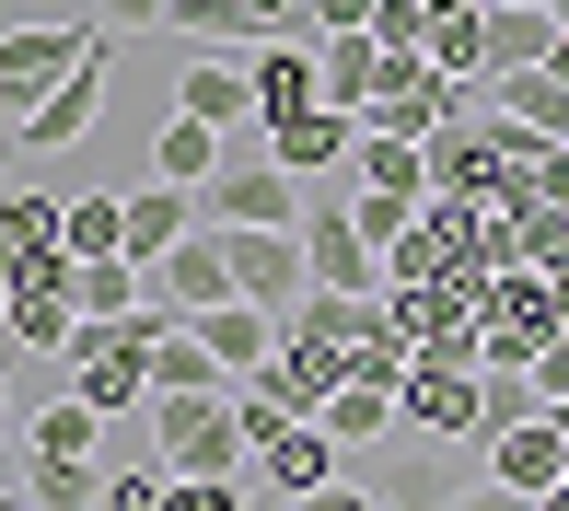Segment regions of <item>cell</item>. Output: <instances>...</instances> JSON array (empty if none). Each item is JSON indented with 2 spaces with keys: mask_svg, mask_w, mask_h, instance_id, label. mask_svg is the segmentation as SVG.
<instances>
[{
  "mask_svg": "<svg viewBox=\"0 0 569 511\" xmlns=\"http://www.w3.org/2000/svg\"><path fill=\"white\" fill-rule=\"evenodd\" d=\"M140 430H151V465H163V477H232V465H244L232 383H210V395H151Z\"/></svg>",
  "mask_w": 569,
  "mask_h": 511,
  "instance_id": "6da1fadb",
  "label": "cell"
},
{
  "mask_svg": "<svg viewBox=\"0 0 569 511\" xmlns=\"http://www.w3.org/2000/svg\"><path fill=\"white\" fill-rule=\"evenodd\" d=\"M93 47H106V23H12V36H0V128H23Z\"/></svg>",
  "mask_w": 569,
  "mask_h": 511,
  "instance_id": "7a4b0ae2",
  "label": "cell"
},
{
  "mask_svg": "<svg viewBox=\"0 0 569 511\" xmlns=\"http://www.w3.org/2000/svg\"><path fill=\"white\" fill-rule=\"evenodd\" d=\"M302 255H315V291H360V302H383V244L360 233L349 187H315V198H302Z\"/></svg>",
  "mask_w": 569,
  "mask_h": 511,
  "instance_id": "3957f363",
  "label": "cell"
},
{
  "mask_svg": "<svg viewBox=\"0 0 569 511\" xmlns=\"http://www.w3.org/2000/svg\"><path fill=\"white\" fill-rule=\"evenodd\" d=\"M302 174H279V163H221L210 187H198V221L210 233H302Z\"/></svg>",
  "mask_w": 569,
  "mask_h": 511,
  "instance_id": "277c9868",
  "label": "cell"
},
{
  "mask_svg": "<svg viewBox=\"0 0 569 511\" xmlns=\"http://www.w3.org/2000/svg\"><path fill=\"white\" fill-rule=\"evenodd\" d=\"M477 361H442V349H419L396 383V407H407V430H430V442H477Z\"/></svg>",
  "mask_w": 569,
  "mask_h": 511,
  "instance_id": "5b68a950",
  "label": "cell"
},
{
  "mask_svg": "<svg viewBox=\"0 0 569 511\" xmlns=\"http://www.w3.org/2000/svg\"><path fill=\"white\" fill-rule=\"evenodd\" d=\"M59 210L70 198H0V268H12V291H70Z\"/></svg>",
  "mask_w": 569,
  "mask_h": 511,
  "instance_id": "8992f818",
  "label": "cell"
},
{
  "mask_svg": "<svg viewBox=\"0 0 569 511\" xmlns=\"http://www.w3.org/2000/svg\"><path fill=\"white\" fill-rule=\"evenodd\" d=\"M360 128H372V140H442V128H453V82H442L430 59H396V70H383V93L360 106Z\"/></svg>",
  "mask_w": 569,
  "mask_h": 511,
  "instance_id": "52a82bcc",
  "label": "cell"
},
{
  "mask_svg": "<svg viewBox=\"0 0 569 511\" xmlns=\"http://www.w3.org/2000/svg\"><path fill=\"white\" fill-rule=\"evenodd\" d=\"M151 302H163V314H210V302H232V244L210 233V221H198L174 255H151Z\"/></svg>",
  "mask_w": 569,
  "mask_h": 511,
  "instance_id": "ba28073f",
  "label": "cell"
},
{
  "mask_svg": "<svg viewBox=\"0 0 569 511\" xmlns=\"http://www.w3.org/2000/svg\"><path fill=\"white\" fill-rule=\"evenodd\" d=\"M268 163H279V174H302V187H338V174L360 163V117H338V106H315V117L268 128Z\"/></svg>",
  "mask_w": 569,
  "mask_h": 511,
  "instance_id": "9c48e42d",
  "label": "cell"
},
{
  "mask_svg": "<svg viewBox=\"0 0 569 511\" xmlns=\"http://www.w3.org/2000/svg\"><path fill=\"white\" fill-rule=\"evenodd\" d=\"M315 106H326L315 36H268V47H256V128H291V117H315Z\"/></svg>",
  "mask_w": 569,
  "mask_h": 511,
  "instance_id": "30bf717a",
  "label": "cell"
},
{
  "mask_svg": "<svg viewBox=\"0 0 569 511\" xmlns=\"http://www.w3.org/2000/svg\"><path fill=\"white\" fill-rule=\"evenodd\" d=\"M187 325L221 349V372H232V383H256V372L279 361V338H291V314H268V302H210V314H187Z\"/></svg>",
  "mask_w": 569,
  "mask_h": 511,
  "instance_id": "8fae6325",
  "label": "cell"
},
{
  "mask_svg": "<svg viewBox=\"0 0 569 511\" xmlns=\"http://www.w3.org/2000/svg\"><path fill=\"white\" fill-rule=\"evenodd\" d=\"M488 477H500V489H523V500H547L558 477H569V419L547 407V419L500 430V442H488Z\"/></svg>",
  "mask_w": 569,
  "mask_h": 511,
  "instance_id": "7c38bea8",
  "label": "cell"
},
{
  "mask_svg": "<svg viewBox=\"0 0 569 511\" xmlns=\"http://www.w3.org/2000/svg\"><path fill=\"white\" fill-rule=\"evenodd\" d=\"M174 117H198V128H244L256 117V59H187L174 70Z\"/></svg>",
  "mask_w": 569,
  "mask_h": 511,
  "instance_id": "4fadbf2b",
  "label": "cell"
},
{
  "mask_svg": "<svg viewBox=\"0 0 569 511\" xmlns=\"http://www.w3.org/2000/svg\"><path fill=\"white\" fill-rule=\"evenodd\" d=\"M93 117H106V47H93V59H82V70H70V82H59V93H47V106H36V117H23V128H12V140H23V151H36V163H47V151H70V140H82V128H93Z\"/></svg>",
  "mask_w": 569,
  "mask_h": 511,
  "instance_id": "5bb4252c",
  "label": "cell"
},
{
  "mask_svg": "<svg viewBox=\"0 0 569 511\" xmlns=\"http://www.w3.org/2000/svg\"><path fill=\"white\" fill-rule=\"evenodd\" d=\"M338 453H349V442H326V419H291V430H279L268 453H256V477H268V489L302 511L315 489H338Z\"/></svg>",
  "mask_w": 569,
  "mask_h": 511,
  "instance_id": "9a60e30c",
  "label": "cell"
},
{
  "mask_svg": "<svg viewBox=\"0 0 569 511\" xmlns=\"http://www.w3.org/2000/svg\"><path fill=\"white\" fill-rule=\"evenodd\" d=\"M488 117L535 128V140H569V70H488Z\"/></svg>",
  "mask_w": 569,
  "mask_h": 511,
  "instance_id": "2e32d148",
  "label": "cell"
},
{
  "mask_svg": "<svg viewBox=\"0 0 569 511\" xmlns=\"http://www.w3.org/2000/svg\"><path fill=\"white\" fill-rule=\"evenodd\" d=\"M383 70H396V59H383L372 36H315V82H326V106H338V117L372 106V93H383Z\"/></svg>",
  "mask_w": 569,
  "mask_h": 511,
  "instance_id": "e0dca14e",
  "label": "cell"
},
{
  "mask_svg": "<svg viewBox=\"0 0 569 511\" xmlns=\"http://www.w3.org/2000/svg\"><path fill=\"white\" fill-rule=\"evenodd\" d=\"M187 233H198V198H187V187H163V174L128 187V255H140V268H151V255H174Z\"/></svg>",
  "mask_w": 569,
  "mask_h": 511,
  "instance_id": "ac0fdd59",
  "label": "cell"
},
{
  "mask_svg": "<svg viewBox=\"0 0 569 511\" xmlns=\"http://www.w3.org/2000/svg\"><path fill=\"white\" fill-rule=\"evenodd\" d=\"M360 187L372 198H407V210H430V140H372V128H360Z\"/></svg>",
  "mask_w": 569,
  "mask_h": 511,
  "instance_id": "d6986e66",
  "label": "cell"
},
{
  "mask_svg": "<svg viewBox=\"0 0 569 511\" xmlns=\"http://www.w3.org/2000/svg\"><path fill=\"white\" fill-rule=\"evenodd\" d=\"M383 430H407L396 383H383V372H349L338 395H326V442H383Z\"/></svg>",
  "mask_w": 569,
  "mask_h": 511,
  "instance_id": "ffe728a7",
  "label": "cell"
},
{
  "mask_svg": "<svg viewBox=\"0 0 569 511\" xmlns=\"http://www.w3.org/2000/svg\"><path fill=\"white\" fill-rule=\"evenodd\" d=\"M59 244H70V268H93V255H128V187L70 198V210H59Z\"/></svg>",
  "mask_w": 569,
  "mask_h": 511,
  "instance_id": "44dd1931",
  "label": "cell"
},
{
  "mask_svg": "<svg viewBox=\"0 0 569 511\" xmlns=\"http://www.w3.org/2000/svg\"><path fill=\"white\" fill-rule=\"evenodd\" d=\"M23 500L36 511H93L106 500V465L93 453H23Z\"/></svg>",
  "mask_w": 569,
  "mask_h": 511,
  "instance_id": "7402d4cb",
  "label": "cell"
},
{
  "mask_svg": "<svg viewBox=\"0 0 569 511\" xmlns=\"http://www.w3.org/2000/svg\"><path fill=\"white\" fill-rule=\"evenodd\" d=\"M221 163H232V151H221V128H198V117H174L163 140H151V174H163V187H187V198L210 187Z\"/></svg>",
  "mask_w": 569,
  "mask_h": 511,
  "instance_id": "603a6c76",
  "label": "cell"
},
{
  "mask_svg": "<svg viewBox=\"0 0 569 511\" xmlns=\"http://www.w3.org/2000/svg\"><path fill=\"white\" fill-rule=\"evenodd\" d=\"M140 255H93V268H70V302H82V325H117V314H140Z\"/></svg>",
  "mask_w": 569,
  "mask_h": 511,
  "instance_id": "cb8c5ba5",
  "label": "cell"
},
{
  "mask_svg": "<svg viewBox=\"0 0 569 511\" xmlns=\"http://www.w3.org/2000/svg\"><path fill=\"white\" fill-rule=\"evenodd\" d=\"M70 338H82V302H70V291H12V349L70 361Z\"/></svg>",
  "mask_w": 569,
  "mask_h": 511,
  "instance_id": "d4e9b609",
  "label": "cell"
},
{
  "mask_svg": "<svg viewBox=\"0 0 569 511\" xmlns=\"http://www.w3.org/2000/svg\"><path fill=\"white\" fill-rule=\"evenodd\" d=\"M210 383H232L221 349L198 338V325H163V349H151V395H210Z\"/></svg>",
  "mask_w": 569,
  "mask_h": 511,
  "instance_id": "484cf974",
  "label": "cell"
},
{
  "mask_svg": "<svg viewBox=\"0 0 569 511\" xmlns=\"http://www.w3.org/2000/svg\"><path fill=\"white\" fill-rule=\"evenodd\" d=\"M430 70H442L453 93H465V82H488V0H477V12H442V23H430Z\"/></svg>",
  "mask_w": 569,
  "mask_h": 511,
  "instance_id": "4316f807",
  "label": "cell"
},
{
  "mask_svg": "<svg viewBox=\"0 0 569 511\" xmlns=\"http://www.w3.org/2000/svg\"><path fill=\"white\" fill-rule=\"evenodd\" d=\"M523 419H547V395H535V372L488 361V383H477V442H500V430H523Z\"/></svg>",
  "mask_w": 569,
  "mask_h": 511,
  "instance_id": "83f0119b",
  "label": "cell"
},
{
  "mask_svg": "<svg viewBox=\"0 0 569 511\" xmlns=\"http://www.w3.org/2000/svg\"><path fill=\"white\" fill-rule=\"evenodd\" d=\"M23 453H106V419H93L82 395H47L36 430H23Z\"/></svg>",
  "mask_w": 569,
  "mask_h": 511,
  "instance_id": "f1b7e54d",
  "label": "cell"
},
{
  "mask_svg": "<svg viewBox=\"0 0 569 511\" xmlns=\"http://www.w3.org/2000/svg\"><path fill=\"white\" fill-rule=\"evenodd\" d=\"M558 12H488V70H547Z\"/></svg>",
  "mask_w": 569,
  "mask_h": 511,
  "instance_id": "f546056e",
  "label": "cell"
},
{
  "mask_svg": "<svg viewBox=\"0 0 569 511\" xmlns=\"http://www.w3.org/2000/svg\"><path fill=\"white\" fill-rule=\"evenodd\" d=\"M430 23H442L430 0H383V12H372V47H383V59H430Z\"/></svg>",
  "mask_w": 569,
  "mask_h": 511,
  "instance_id": "4dcf8cb0",
  "label": "cell"
},
{
  "mask_svg": "<svg viewBox=\"0 0 569 511\" xmlns=\"http://www.w3.org/2000/svg\"><path fill=\"white\" fill-rule=\"evenodd\" d=\"M349 210H360V233H372L383 255H396V244H407V221H419L407 198H372V187H349Z\"/></svg>",
  "mask_w": 569,
  "mask_h": 511,
  "instance_id": "1f68e13d",
  "label": "cell"
},
{
  "mask_svg": "<svg viewBox=\"0 0 569 511\" xmlns=\"http://www.w3.org/2000/svg\"><path fill=\"white\" fill-rule=\"evenodd\" d=\"M163 511H244L232 477H163Z\"/></svg>",
  "mask_w": 569,
  "mask_h": 511,
  "instance_id": "d6a6232c",
  "label": "cell"
},
{
  "mask_svg": "<svg viewBox=\"0 0 569 511\" xmlns=\"http://www.w3.org/2000/svg\"><path fill=\"white\" fill-rule=\"evenodd\" d=\"M93 511H163V465H117V477H106V500H93Z\"/></svg>",
  "mask_w": 569,
  "mask_h": 511,
  "instance_id": "836d02e7",
  "label": "cell"
},
{
  "mask_svg": "<svg viewBox=\"0 0 569 511\" xmlns=\"http://www.w3.org/2000/svg\"><path fill=\"white\" fill-rule=\"evenodd\" d=\"M372 12H383V0H315V23H302V36H372Z\"/></svg>",
  "mask_w": 569,
  "mask_h": 511,
  "instance_id": "e575fe53",
  "label": "cell"
},
{
  "mask_svg": "<svg viewBox=\"0 0 569 511\" xmlns=\"http://www.w3.org/2000/svg\"><path fill=\"white\" fill-rule=\"evenodd\" d=\"M535 395H547V407H569V338H547V349H535Z\"/></svg>",
  "mask_w": 569,
  "mask_h": 511,
  "instance_id": "d590c367",
  "label": "cell"
},
{
  "mask_svg": "<svg viewBox=\"0 0 569 511\" xmlns=\"http://www.w3.org/2000/svg\"><path fill=\"white\" fill-rule=\"evenodd\" d=\"M256 12V36H302V23H315V0H244Z\"/></svg>",
  "mask_w": 569,
  "mask_h": 511,
  "instance_id": "8d00e7d4",
  "label": "cell"
},
{
  "mask_svg": "<svg viewBox=\"0 0 569 511\" xmlns=\"http://www.w3.org/2000/svg\"><path fill=\"white\" fill-rule=\"evenodd\" d=\"M174 12V0H106V23H117V36H140V23H163Z\"/></svg>",
  "mask_w": 569,
  "mask_h": 511,
  "instance_id": "74e56055",
  "label": "cell"
},
{
  "mask_svg": "<svg viewBox=\"0 0 569 511\" xmlns=\"http://www.w3.org/2000/svg\"><path fill=\"white\" fill-rule=\"evenodd\" d=\"M453 511H535V500H523V489H500V477H488V489H465Z\"/></svg>",
  "mask_w": 569,
  "mask_h": 511,
  "instance_id": "f35d334b",
  "label": "cell"
},
{
  "mask_svg": "<svg viewBox=\"0 0 569 511\" xmlns=\"http://www.w3.org/2000/svg\"><path fill=\"white\" fill-rule=\"evenodd\" d=\"M302 511H383V500H372V489H349V477H338V489H315Z\"/></svg>",
  "mask_w": 569,
  "mask_h": 511,
  "instance_id": "ab89813d",
  "label": "cell"
},
{
  "mask_svg": "<svg viewBox=\"0 0 569 511\" xmlns=\"http://www.w3.org/2000/svg\"><path fill=\"white\" fill-rule=\"evenodd\" d=\"M535 511H569V477H558V489H547V500H535Z\"/></svg>",
  "mask_w": 569,
  "mask_h": 511,
  "instance_id": "60d3db41",
  "label": "cell"
},
{
  "mask_svg": "<svg viewBox=\"0 0 569 511\" xmlns=\"http://www.w3.org/2000/svg\"><path fill=\"white\" fill-rule=\"evenodd\" d=\"M488 12H547V0H488Z\"/></svg>",
  "mask_w": 569,
  "mask_h": 511,
  "instance_id": "b9f144b4",
  "label": "cell"
},
{
  "mask_svg": "<svg viewBox=\"0 0 569 511\" xmlns=\"http://www.w3.org/2000/svg\"><path fill=\"white\" fill-rule=\"evenodd\" d=\"M0 325H12V268H0Z\"/></svg>",
  "mask_w": 569,
  "mask_h": 511,
  "instance_id": "7bdbcfd3",
  "label": "cell"
},
{
  "mask_svg": "<svg viewBox=\"0 0 569 511\" xmlns=\"http://www.w3.org/2000/svg\"><path fill=\"white\" fill-rule=\"evenodd\" d=\"M0 511H36V500H23V489H0Z\"/></svg>",
  "mask_w": 569,
  "mask_h": 511,
  "instance_id": "ee69618b",
  "label": "cell"
},
{
  "mask_svg": "<svg viewBox=\"0 0 569 511\" xmlns=\"http://www.w3.org/2000/svg\"><path fill=\"white\" fill-rule=\"evenodd\" d=\"M0 372H12V325H0Z\"/></svg>",
  "mask_w": 569,
  "mask_h": 511,
  "instance_id": "f6af8a7d",
  "label": "cell"
},
{
  "mask_svg": "<svg viewBox=\"0 0 569 511\" xmlns=\"http://www.w3.org/2000/svg\"><path fill=\"white\" fill-rule=\"evenodd\" d=\"M12 151H23V140H12V128H0V163H12Z\"/></svg>",
  "mask_w": 569,
  "mask_h": 511,
  "instance_id": "bcb514c9",
  "label": "cell"
},
{
  "mask_svg": "<svg viewBox=\"0 0 569 511\" xmlns=\"http://www.w3.org/2000/svg\"><path fill=\"white\" fill-rule=\"evenodd\" d=\"M547 12H558V36H569V0H547Z\"/></svg>",
  "mask_w": 569,
  "mask_h": 511,
  "instance_id": "7dc6e473",
  "label": "cell"
}]
</instances>
